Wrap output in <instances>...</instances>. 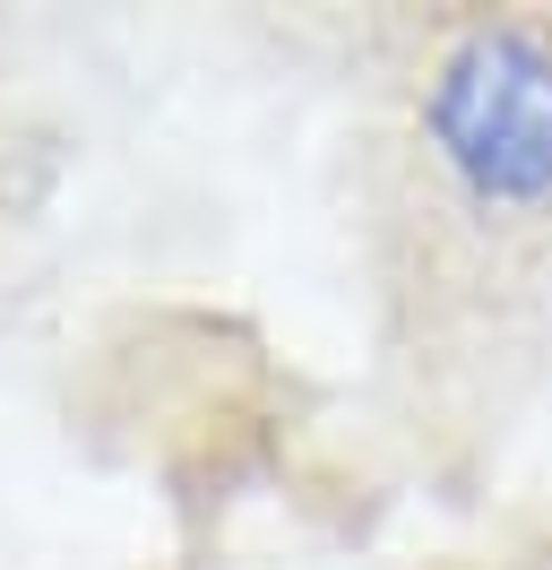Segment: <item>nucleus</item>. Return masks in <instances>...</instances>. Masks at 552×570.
<instances>
[{"mask_svg":"<svg viewBox=\"0 0 552 570\" xmlns=\"http://www.w3.org/2000/svg\"><path fill=\"white\" fill-rule=\"evenodd\" d=\"M432 139L475 199L526 208L552 190V52L535 36H466L432 87Z\"/></svg>","mask_w":552,"mask_h":570,"instance_id":"f257e3e1","label":"nucleus"}]
</instances>
